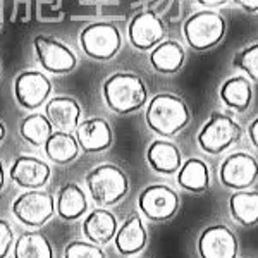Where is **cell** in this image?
<instances>
[{
	"mask_svg": "<svg viewBox=\"0 0 258 258\" xmlns=\"http://www.w3.org/2000/svg\"><path fill=\"white\" fill-rule=\"evenodd\" d=\"M191 112L186 102L177 95L159 93L147 107V124L155 135L170 138L189 124Z\"/></svg>",
	"mask_w": 258,
	"mask_h": 258,
	"instance_id": "obj_1",
	"label": "cell"
},
{
	"mask_svg": "<svg viewBox=\"0 0 258 258\" xmlns=\"http://www.w3.org/2000/svg\"><path fill=\"white\" fill-rule=\"evenodd\" d=\"M103 98L110 110L126 115L140 110L148 100V90L138 74L115 73L103 83Z\"/></svg>",
	"mask_w": 258,
	"mask_h": 258,
	"instance_id": "obj_2",
	"label": "cell"
},
{
	"mask_svg": "<svg viewBox=\"0 0 258 258\" xmlns=\"http://www.w3.org/2000/svg\"><path fill=\"white\" fill-rule=\"evenodd\" d=\"M226 31L227 23L224 16L212 9L195 12L193 16L186 19L184 28H182L188 45L198 52L215 48L224 40Z\"/></svg>",
	"mask_w": 258,
	"mask_h": 258,
	"instance_id": "obj_3",
	"label": "cell"
},
{
	"mask_svg": "<svg viewBox=\"0 0 258 258\" xmlns=\"http://www.w3.org/2000/svg\"><path fill=\"white\" fill-rule=\"evenodd\" d=\"M86 188L98 205L110 207L119 203L127 195L129 179L126 172L117 165L103 164L88 172Z\"/></svg>",
	"mask_w": 258,
	"mask_h": 258,
	"instance_id": "obj_4",
	"label": "cell"
},
{
	"mask_svg": "<svg viewBox=\"0 0 258 258\" xmlns=\"http://www.w3.org/2000/svg\"><path fill=\"white\" fill-rule=\"evenodd\" d=\"M241 135H243L241 126L231 115L214 112L205 122V126L202 127V131L198 133V145L203 152L210 155H219L234 143H238Z\"/></svg>",
	"mask_w": 258,
	"mask_h": 258,
	"instance_id": "obj_5",
	"label": "cell"
},
{
	"mask_svg": "<svg viewBox=\"0 0 258 258\" xmlns=\"http://www.w3.org/2000/svg\"><path fill=\"white\" fill-rule=\"evenodd\" d=\"M83 52L93 60H110L122 47L120 31L110 23H95L86 26L80 35Z\"/></svg>",
	"mask_w": 258,
	"mask_h": 258,
	"instance_id": "obj_6",
	"label": "cell"
},
{
	"mask_svg": "<svg viewBox=\"0 0 258 258\" xmlns=\"http://www.w3.org/2000/svg\"><path fill=\"white\" fill-rule=\"evenodd\" d=\"M55 212V200L41 189H28L12 202V214L24 226L40 227L52 219Z\"/></svg>",
	"mask_w": 258,
	"mask_h": 258,
	"instance_id": "obj_7",
	"label": "cell"
},
{
	"mask_svg": "<svg viewBox=\"0 0 258 258\" xmlns=\"http://www.w3.org/2000/svg\"><path fill=\"white\" fill-rule=\"evenodd\" d=\"M36 59L41 68L52 74H69L76 69L78 57L68 45L47 35H38L33 40Z\"/></svg>",
	"mask_w": 258,
	"mask_h": 258,
	"instance_id": "obj_8",
	"label": "cell"
},
{
	"mask_svg": "<svg viewBox=\"0 0 258 258\" xmlns=\"http://www.w3.org/2000/svg\"><path fill=\"white\" fill-rule=\"evenodd\" d=\"M219 177L226 188L248 189L258 179V160L246 152H234L222 162Z\"/></svg>",
	"mask_w": 258,
	"mask_h": 258,
	"instance_id": "obj_9",
	"label": "cell"
},
{
	"mask_svg": "<svg viewBox=\"0 0 258 258\" xmlns=\"http://www.w3.org/2000/svg\"><path fill=\"white\" fill-rule=\"evenodd\" d=\"M138 207L150 220H169L179 210V197L165 184H152L140 193Z\"/></svg>",
	"mask_w": 258,
	"mask_h": 258,
	"instance_id": "obj_10",
	"label": "cell"
},
{
	"mask_svg": "<svg viewBox=\"0 0 258 258\" xmlns=\"http://www.w3.org/2000/svg\"><path fill=\"white\" fill-rule=\"evenodd\" d=\"M52 83L40 71H24L14 81L16 102L26 110H36L50 97Z\"/></svg>",
	"mask_w": 258,
	"mask_h": 258,
	"instance_id": "obj_11",
	"label": "cell"
},
{
	"mask_svg": "<svg viewBox=\"0 0 258 258\" xmlns=\"http://www.w3.org/2000/svg\"><path fill=\"white\" fill-rule=\"evenodd\" d=\"M165 24L155 12L145 11L136 14L127 28L129 43L136 50L147 52V50L155 48L160 41L165 40Z\"/></svg>",
	"mask_w": 258,
	"mask_h": 258,
	"instance_id": "obj_12",
	"label": "cell"
},
{
	"mask_svg": "<svg viewBox=\"0 0 258 258\" xmlns=\"http://www.w3.org/2000/svg\"><path fill=\"white\" fill-rule=\"evenodd\" d=\"M198 253L202 258H236L238 239L234 232L222 224L209 226L198 238Z\"/></svg>",
	"mask_w": 258,
	"mask_h": 258,
	"instance_id": "obj_13",
	"label": "cell"
},
{
	"mask_svg": "<svg viewBox=\"0 0 258 258\" xmlns=\"http://www.w3.org/2000/svg\"><path fill=\"white\" fill-rule=\"evenodd\" d=\"M76 141L83 152L97 153L110 148L114 135H112L110 124L105 119L91 117L83 120L76 127Z\"/></svg>",
	"mask_w": 258,
	"mask_h": 258,
	"instance_id": "obj_14",
	"label": "cell"
},
{
	"mask_svg": "<svg viewBox=\"0 0 258 258\" xmlns=\"http://www.w3.org/2000/svg\"><path fill=\"white\" fill-rule=\"evenodd\" d=\"M11 179L24 189H40L48 182L50 167L36 157L21 155L11 167Z\"/></svg>",
	"mask_w": 258,
	"mask_h": 258,
	"instance_id": "obj_15",
	"label": "cell"
},
{
	"mask_svg": "<svg viewBox=\"0 0 258 258\" xmlns=\"http://www.w3.org/2000/svg\"><path fill=\"white\" fill-rule=\"evenodd\" d=\"M45 115L55 131L74 133L81 122V105L73 97H53L45 105Z\"/></svg>",
	"mask_w": 258,
	"mask_h": 258,
	"instance_id": "obj_16",
	"label": "cell"
},
{
	"mask_svg": "<svg viewBox=\"0 0 258 258\" xmlns=\"http://www.w3.org/2000/svg\"><path fill=\"white\" fill-rule=\"evenodd\" d=\"M186 52L179 41L164 40L155 48L150 50L148 60L152 68L160 74H176L182 68Z\"/></svg>",
	"mask_w": 258,
	"mask_h": 258,
	"instance_id": "obj_17",
	"label": "cell"
},
{
	"mask_svg": "<svg viewBox=\"0 0 258 258\" xmlns=\"http://www.w3.org/2000/svg\"><path fill=\"white\" fill-rule=\"evenodd\" d=\"M117 232V219L110 210L97 209L83 222V234L93 244H107L114 239Z\"/></svg>",
	"mask_w": 258,
	"mask_h": 258,
	"instance_id": "obj_18",
	"label": "cell"
},
{
	"mask_svg": "<svg viewBox=\"0 0 258 258\" xmlns=\"http://www.w3.org/2000/svg\"><path fill=\"white\" fill-rule=\"evenodd\" d=\"M147 160L155 172L174 174L181 169L182 157L179 148L167 140H155L150 143L147 150Z\"/></svg>",
	"mask_w": 258,
	"mask_h": 258,
	"instance_id": "obj_19",
	"label": "cell"
},
{
	"mask_svg": "<svg viewBox=\"0 0 258 258\" xmlns=\"http://www.w3.org/2000/svg\"><path fill=\"white\" fill-rule=\"evenodd\" d=\"M219 97L227 109L236 110V112L248 110L253 102L251 83L244 76L227 78V80L220 85Z\"/></svg>",
	"mask_w": 258,
	"mask_h": 258,
	"instance_id": "obj_20",
	"label": "cell"
},
{
	"mask_svg": "<svg viewBox=\"0 0 258 258\" xmlns=\"http://www.w3.org/2000/svg\"><path fill=\"white\" fill-rule=\"evenodd\" d=\"M115 248L120 255H135L140 253L147 244V229L141 222L140 215H131L122 227L114 236Z\"/></svg>",
	"mask_w": 258,
	"mask_h": 258,
	"instance_id": "obj_21",
	"label": "cell"
},
{
	"mask_svg": "<svg viewBox=\"0 0 258 258\" xmlns=\"http://www.w3.org/2000/svg\"><path fill=\"white\" fill-rule=\"evenodd\" d=\"M43 150L48 159L59 165L71 164L80 155V145L76 141V136H73V133L64 131H53L47 143L43 145Z\"/></svg>",
	"mask_w": 258,
	"mask_h": 258,
	"instance_id": "obj_22",
	"label": "cell"
},
{
	"mask_svg": "<svg viewBox=\"0 0 258 258\" xmlns=\"http://www.w3.org/2000/svg\"><path fill=\"white\" fill-rule=\"evenodd\" d=\"M177 184L189 193H203L209 189L210 172L205 162L200 159L186 160L177 170Z\"/></svg>",
	"mask_w": 258,
	"mask_h": 258,
	"instance_id": "obj_23",
	"label": "cell"
},
{
	"mask_svg": "<svg viewBox=\"0 0 258 258\" xmlns=\"http://www.w3.org/2000/svg\"><path fill=\"white\" fill-rule=\"evenodd\" d=\"M229 210L236 222L244 227L258 224V191L239 189L229 198Z\"/></svg>",
	"mask_w": 258,
	"mask_h": 258,
	"instance_id": "obj_24",
	"label": "cell"
},
{
	"mask_svg": "<svg viewBox=\"0 0 258 258\" xmlns=\"http://www.w3.org/2000/svg\"><path fill=\"white\" fill-rule=\"evenodd\" d=\"M55 209H57V215L60 219L76 220L88 209V202H86V197L80 186L74 184V182H69V184L60 188Z\"/></svg>",
	"mask_w": 258,
	"mask_h": 258,
	"instance_id": "obj_25",
	"label": "cell"
},
{
	"mask_svg": "<svg viewBox=\"0 0 258 258\" xmlns=\"http://www.w3.org/2000/svg\"><path fill=\"white\" fill-rule=\"evenodd\" d=\"M14 258H53V249L41 232H24L14 244Z\"/></svg>",
	"mask_w": 258,
	"mask_h": 258,
	"instance_id": "obj_26",
	"label": "cell"
},
{
	"mask_svg": "<svg viewBox=\"0 0 258 258\" xmlns=\"http://www.w3.org/2000/svg\"><path fill=\"white\" fill-rule=\"evenodd\" d=\"M19 131L21 136L33 147H43L55 129L50 124L47 115L35 112V114H30L28 117L23 119Z\"/></svg>",
	"mask_w": 258,
	"mask_h": 258,
	"instance_id": "obj_27",
	"label": "cell"
},
{
	"mask_svg": "<svg viewBox=\"0 0 258 258\" xmlns=\"http://www.w3.org/2000/svg\"><path fill=\"white\" fill-rule=\"evenodd\" d=\"M232 66L248 74V80L258 83V41L241 50L232 60Z\"/></svg>",
	"mask_w": 258,
	"mask_h": 258,
	"instance_id": "obj_28",
	"label": "cell"
},
{
	"mask_svg": "<svg viewBox=\"0 0 258 258\" xmlns=\"http://www.w3.org/2000/svg\"><path fill=\"white\" fill-rule=\"evenodd\" d=\"M64 258H105V253L98 244L73 241L66 246Z\"/></svg>",
	"mask_w": 258,
	"mask_h": 258,
	"instance_id": "obj_29",
	"label": "cell"
},
{
	"mask_svg": "<svg viewBox=\"0 0 258 258\" xmlns=\"http://www.w3.org/2000/svg\"><path fill=\"white\" fill-rule=\"evenodd\" d=\"M12 241H14V234H12V229L6 220L0 219V258H6L7 253L12 246Z\"/></svg>",
	"mask_w": 258,
	"mask_h": 258,
	"instance_id": "obj_30",
	"label": "cell"
},
{
	"mask_svg": "<svg viewBox=\"0 0 258 258\" xmlns=\"http://www.w3.org/2000/svg\"><path fill=\"white\" fill-rule=\"evenodd\" d=\"M232 2L248 14H258V0H232Z\"/></svg>",
	"mask_w": 258,
	"mask_h": 258,
	"instance_id": "obj_31",
	"label": "cell"
},
{
	"mask_svg": "<svg viewBox=\"0 0 258 258\" xmlns=\"http://www.w3.org/2000/svg\"><path fill=\"white\" fill-rule=\"evenodd\" d=\"M248 136H249V141H251V145L258 150V117L251 120V124H249L248 127Z\"/></svg>",
	"mask_w": 258,
	"mask_h": 258,
	"instance_id": "obj_32",
	"label": "cell"
},
{
	"mask_svg": "<svg viewBox=\"0 0 258 258\" xmlns=\"http://www.w3.org/2000/svg\"><path fill=\"white\" fill-rule=\"evenodd\" d=\"M202 7H205V9H217V7H222L226 6L229 0H197Z\"/></svg>",
	"mask_w": 258,
	"mask_h": 258,
	"instance_id": "obj_33",
	"label": "cell"
},
{
	"mask_svg": "<svg viewBox=\"0 0 258 258\" xmlns=\"http://www.w3.org/2000/svg\"><path fill=\"white\" fill-rule=\"evenodd\" d=\"M4 181H6V172H4V164L0 160V189L4 188Z\"/></svg>",
	"mask_w": 258,
	"mask_h": 258,
	"instance_id": "obj_34",
	"label": "cell"
},
{
	"mask_svg": "<svg viewBox=\"0 0 258 258\" xmlns=\"http://www.w3.org/2000/svg\"><path fill=\"white\" fill-rule=\"evenodd\" d=\"M4 138H6V126H4V122L0 120V143L4 141Z\"/></svg>",
	"mask_w": 258,
	"mask_h": 258,
	"instance_id": "obj_35",
	"label": "cell"
},
{
	"mask_svg": "<svg viewBox=\"0 0 258 258\" xmlns=\"http://www.w3.org/2000/svg\"><path fill=\"white\" fill-rule=\"evenodd\" d=\"M0 26H2V18H0Z\"/></svg>",
	"mask_w": 258,
	"mask_h": 258,
	"instance_id": "obj_36",
	"label": "cell"
}]
</instances>
